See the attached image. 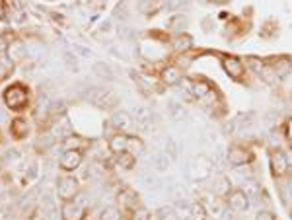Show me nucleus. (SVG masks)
Listing matches in <instances>:
<instances>
[{"instance_id": "obj_33", "label": "nucleus", "mask_w": 292, "mask_h": 220, "mask_svg": "<svg viewBox=\"0 0 292 220\" xmlns=\"http://www.w3.org/2000/svg\"><path fill=\"white\" fill-rule=\"evenodd\" d=\"M0 82H2V78H0Z\"/></svg>"}, {"instance_id": "obj_11", "label": "nucleus", "mask_w": 292, "mask_h": 220, "mask_svg": "<svg viewBox=\"0 0 292 220\" xmlns=\"http://www.w3.org/2000/svg\"><path fill=\"white\" fill-rule=\"evenodd\" d=\"M10 132L16 141H22V139H25L30 134V123L25 121L23 117H16L10 123Z\"/></svg>"}, {"instance_id": "obj_20", "label": "nucleus", "mask_w": 292, "mask_h": 220, "mask_svg": "<svg viewBox=\"0 0 292 220\" xmlns=\"http://www.w3.org/2000/svg\"><path fill=\"white\" fill-rule=\"evenodd\" d=\"M208 218V210L203 203H193L191 205V220H206Z\"/></svg>"}, {"instance_id": "obj_31", "label": "nucleus", "mask_w": 292, "mask_h": 220, "mask_svg": "<svg viewBox=\"0 0 292 220\" xmlns=\"http://www.w3.org/2000/svg\"><path fill=\"white\" fill-rule=\"evenodd\" d=\"M288 189H290V193H292V176L288 177Z\"/></svg>"}, {"instance_id": "obj_14", "label": "nucleus", "mask_w": 292, "mask_h": 220, "mask_svg": "<svg viewBox=\"0 0 292 220\" xmlns=\"http://www.w3.org/2000/svg\"><path fill=\"white\" fill-rule=\"evenodd\" d=\"M271 68H273V72L279 78H284L292 70V61L288 57H279V59L271 65Z\"/></svg>"}, {"instance_id": "obj_10", "label": "nucleus", "mask_w": 292, "mask_h": 220, "mask_svg": "<svg viewBox=\"0 0 292 220\" xmlns=\"http://www.w3.org/2000/svg\"><path fill=\"white\" fill-rule=\"evenodd\" d=\"M206 174H210V160L205 156H197L191 162V176L195 179H203L206 177Z\"/></svg>"}, {"instance_id": "obj_27", "label": "nucleus", "mask_w": 292, "mask_h": 220, "mask_svg": "<svg viewBox=\"0 0 292 220\" xmlns=\"http://www.w3.org/2000/svg\"><path fill=\"white\" fill-rule=\"evenodd\" d=\"M170 25H172V28L183 30L185 25H187V20H185V16H173L172 20H170Z\"/></svg>"}, {"instance_id": "obj_9", "label": "nucleus", "mask_w": 292, "mask_h": 220, "mask_svg": "<svg viewBox=\"0 0 292 220\" xmlns=\"http://www.w3.org/2000/svg\"><path fill=\"white\" fill-rule=\"evenodd\" d=\"M61 216H63V220H84V216H86V209H84L82 205L74 203V201H68V203L63 205Z\"/></svg>"}, {"instance_id": "obj_19", "label": "nucleus", "mask_w": 292, "mask_h": 220, "mask_svg": "<svg viewBox=\"0 0 292 220\" xmlns=\"http://www.w3.org/2000/svg\"><path fill=\"white\" fill-rule=\"evenodd\" d=\"M173 47H175V51H177V53H187V51L193 47V37H191V35H187V33H179V35L175 37Z\"/></svg>"}, {"instance_id": "obj_5", "label": "nucleus", "mask_w": 292, "mask_h": 220, "mask_svg": "<svg viewBox=\"0 0 292 220\" xmlns=\"http://www.w3.org/2000/svg\"><path fill=\"white\" fill-rule=\"evenodd\" d=\"M117 205H119L125 212H130V214H132L135 210L141 207V199H139V195H137L132 189H121L119 193H117Z\"/></svg>"}, {"instance_id": "obj_3", "label": "nucleus", "mask_w": 292, "mask_h": 220, "mask_svg": "<svg viewBox=\"0 0 292 220\" xmlns=\"http://www.w3.org/2000/svg\"><path fill=\"white\" fill-rule=\"evenodd\" d=\"M88 99L101 109H113L117 105L115 94L108 88H90L88 90Z\"/></svg>"}, {"instance_id": "obj_4", "label": "nucleus", "mask_w": 292, "mask_h": 220, "mask_svg": "<svg viewBox=\"0 0 292 220\" xmlns=\"http://www.w3.org/2000/svg\"><path fill=\"white\" fill-rule=\"evenodd\" d=\"M80 164H82V150H78V148H66L59 158L61 170L68 172V174L74 172L76 168H80Z\"/></svg>"}, {"instance_id": "obj_2", "label": "nucleus", "mask_w": 292, "mask_h": 220, "mask_svg": "<svg viewBox=\"0 0 292 220\" xmlns=\"http://www.w3.org/2000/svg\"><path fill=\"white\" fill-rule=\"evenodd\" d=\"M57 195L63 203L74 201L80 195V183L74 176H61L57 179Z\"/></svg>"}, {"instance_id": "obj_24", "label": "nucleus", "mask_w": 292, "mask_h": 220, "mask_svg": "<svg viewBox=\"0 0 292 220\" xmlns=\"http://www.w3.org/2000/svg\"><path fill=\"white\" fill-rule=\"evenodd\" d=\"M259 76L263 78L267 84H275V82L279 80V76L273 72V68H271V66H267V65H265V68H263V70L259 72Z\"/></svg>"}, {"instance_id": "obj_25", "label": "nucleus", "mask_w": 292, "mask_h": 220, "mask_svg": "<svg viewBox=\"0 0 292 220\" xmlns=\"http://www.w3.org/2000/svg\"><path fill=\"white\" fill-rule=\"evenodd\" d=\"M177 216H179V220H187V218H191V205H177Z\"/></svg>"}, {"instance_id": "obj_13", "label": "nucleus", "mask_w": 292, "mask_h": 220, "mask_svg": "<svg viewBox=\"0 0 292 220\" xmlns=\"http://www.w3.org/2000/svg\"><path fill=\"white\" fill-rule=\"evenodd\" d=\"M224 70H226V74L230 78H240L244 74V65H242V61L236 59V57H224Z\"/></svg>"}, {"instance_id": "obj_32", "label": "nucleus", "mask_w": 292, "mask_h": 220, "mask_svg": "<svg viewBox=\"0 0 292 220\" xmlns=\"http://www.w3.org/2000/svg\"><path fill=\"white\" fill-rule=\"evenodd\" d=\"M39 220H45V218H39Z\"/></svg>"}, {"instance_id": "obj_28", "label": "nucleus", "mask_w": 292, "mask_h": 220, "mask_svg": "<svg viewBox=\"0 0 292 220\" xmlns=\"http://www.w3.org/2000/svg\"><path fill=\"white\" fill-rule=\"evenodd\" d=\"M249 63H251V68H253V70H255V72H257V74H259L261 70H263V68H265V65H263V63H261L259 59H253V57H251V59H248Z\"/></svg>"}, {"instance_id": "obj_6", "label": "nucleus", "mask_w": 292, "mask_h": 220, "mask_svg": "<svg viewBox=\"0 0 292 220\" xmlns=\"http://www.w3.org/2000/svg\"><path fill=\"white\" fill-rule=\"evenodd\" d=\"M226 205L228 209L234 210V212H244L249 207V199L242 189H232L226 195Z\"/></svg>"}, {"instance_id": "obj_21", "label": "nucleus", "mask_w": 292, "mask_h": 220, "mask_svg": "<svg viewBox=\"0 0 292 220\" xmlns=\"http://www.w3.org/2000/svg\"><path fill=\"white\" fill-rule=\"evenodd\" d=\"M99 220H123V214H121L119 209H115V207H108V209L101 210Z\"/></svg>"}, {"instance_id": "obj_34", "label": "nucleus", "mask_w": 292, "mask_h": 220, "mask_svg": "<svg viewBox=\"0 0 292 220\" xmlns=\"http://www.w3.org/2000/svg\"><path fill=\"white\" fill-rule=\"evenodd\" d=\"M290 212H292V210H290Z\"/></svg>"}, {"instance_id": "obj_1", "label": "nucleus", "mask_w": 292, "mask_h": 220, "mask_svg": "<svg viewBox=\"0 0 292 220\" xmlns=\"http://www.w3.org/2000/svg\"><path fill=\"white\" fill-rule=\"evenodd\" d=\"M2 99L6 103V107L12 111H22L28 101H30V96H28V90L22 84H12L8 88L4 90L2 94Z\"/></svg>"}, {"instance_id": "obj_29", "label": "nucleus", "mask_w": 292, "mask_h": 220, "mask_svg": "<svg viewBox=\"0 0 292 220\" xmlns=\"http://www.w3.org/2000/svg\"><path fill=\"white\" fill-rule=\"evenodd\" d=\"M255 220H275V216H273V214H271L269 210H261L259 214H257V216H255Z\"/></svg>"}, {"instance_id": "obj_30", "label": "nucleus", "mask_w": 292, "mask_h": 220, "mask_svg": "<svg viewBox=\"0 0 292 220\" xmlns=\"http://www.w3.org/2000/svg\"><path fill=\"white\" fill-rule=\"evenodd\" d=\"M181 6H185V0H172V2H170V8H172V10L181 8Z\"/></svg>"}, {"instance_id": "obj_18", "label": "nucleus", "mask_w": 292, "mask_h": 220, "mask_svg": "<svg viewBox=\"0 0 292 220\" xmlns=\"http://www.w3.org/2000/svg\"><path fill=\"white\" fill-rule=\"evenodd\" d=\"M115 162H117V166L123 168V170H132L135 164H137V156L132 154V152H129V150H125V152L115 156Z\"/></svg>"}, {"instance_id": "obj_17", "label": "nucleus", "mask_w": 292, "mask_h": 220, "mask_svg": "<svg viewBox=\"0 0 292 220\" xmlns=\"http://www.w3.org/2000/svg\"><path fill=\"white\" fill-rule=\"evenodd\" d=\"M162 82L164 84H168V86H173V84L181 82V72H179V68L175 65L166 66L162 70Z\"/></svg>"}, {"instance_id": "obj_7", "label": "nucleus", "mask_w": 292, "mask_h": 220, "mask_svg": "<svg viewBox=\"0 0 292 220\" xmlns=\"http://www.w3.org/2000/svg\"><path fill=\"white\" fill-rule=\"evenodd\" d=\"M269 166H271V174L275 177L286 176V172H288L286 154H284L282 150H273L269 154Z\"/></svg>"}, {"instance_id": "obj_8", "label": "nucleus", "mask_w": 292, "mask_h": 220, "mask_svg": "<svg viewBox=\"0 0 292 220\" xmlns=\"http://www.w3.org/2000/svg\"><path fill=\"white\" fill-rule=\"evenodd\" d=\"M253 158H255L253 152L248 150L246 146H232L230 152H228V160L234 166H246L249 162H253Z\"/></svg>"}, {"instance_id": "obj_26", "label": "nucleus", "mask_w": 292, "mask_h": 220, "mask_svg": "<svg viewBox=\"0 0 292 220\" xmlns=\"http://www.w3.org/2000/svg\"><path fill=\"white\" fill-rule=\"evenodd\" d=\"M132 220H150V210L139 207V209L132 212Z\"/></svg>"}, {"instance_id": "obj_22", "label": "nucleus", "mask_w": 292, "mask_h": 220, "mask_svg": "<svg viewBox=\"0 0 292 220\" xmlns=\"http://www.w3.org/2000/svg\"><path fill=\"white\" fill-rule=\"evenodd\" d=\"M156 214H158V220H179L177 210L173 207H162V209H158Z\"/></svg>"}, {"instance_id": "obj_16", "label": "nucleus", "mask_w": 292, "mask_h": 220, "mask_svg": "<svg viewBox=\"0 0 292 220\" xmlns=\"http://www.w3.org/2000/svg\"><path fill=\"white\" fill-rule=\"evenodd\" d=\"M111 123H113V127H115L119 132L129 131L130 129V115L127 113V111H115Z\"/></svg>"}, {"instance_id": "obj_15", "label": "nucleus", "mask_w": 292, "mask_h": 220, "mask_svg": "<svg viewBox=\"0 0 292 220\" xmlns=\"http://www.w3.org/2000/svg\"><path fill=\"white\" fill-rule=\"evenodd\" d=\"M213 191H215V195H218V197H226L228 193L232 191V183H230V179H228L224 174L217 176L215 183H213Z\"/></svg>"}, {"instance_id": "obj_23", "label": "nucleus", "mask_w": 292, "mask_h": 220, "mask_svg": "<svg viewBox=\"0 0 292 220\" xmlns=\"http://www.w3.org/2000/svg\"><path fill=\"white\" fill-rule=\"evenodd\" d=\"M127 150L137 156V154H141L142 150H144V144H142L141 139H137V136H129V144H127Z\"/></svg>"}, {"instance_id": "obj_12", "label": "nucleus", "mask_w": 292, "mask_h": 220, "mask_svg": "<svg viewBox=\"0 0 292 220\" xmlns=\"http://www.w3.org/2000/svg\"><path fill=\"white\" fill-rule=\"evenodd\" d=\"M127 144H129V134H125V132H115V134L109 139V150L117 156L127 150Z\"/></svg>"}]
</instances>
